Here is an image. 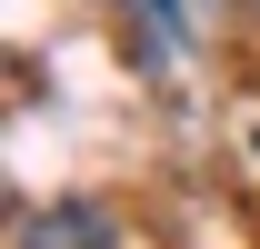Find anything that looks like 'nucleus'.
I'll use <instances>...</instances> for the list:
<instances>
[{
  "instance_id": "nucleus-1",
  "label": "nucleus",
  "mask_w": 260,
  "mask_h": 249,
  "mask_svg": "<svg viewBox=\"0 0 260 249\" xmlns=\"http://www.w3.org/2000/svg\"><path fill=\"white\" fill-rule=\"evenodd\" d=\"M20 249H110V219L80 210V199H60V210H30V219H20Z\"/></svg>"
},
{
  "instance_id": "nucleus-2",
  "label": "nucleus",
  "mask_w": 260,
  "mask_h": 249,
  "mask_svg": "<svg viewBox=\"0 0 260 249\" xmlns=\"http://www.w3.org/2000/svg\"><path fill=\"white\" fill-rule=\"evenodd\" d=\"M150 20H160V40H180V0H150Z\"/></svg>"
}]
</instances>
